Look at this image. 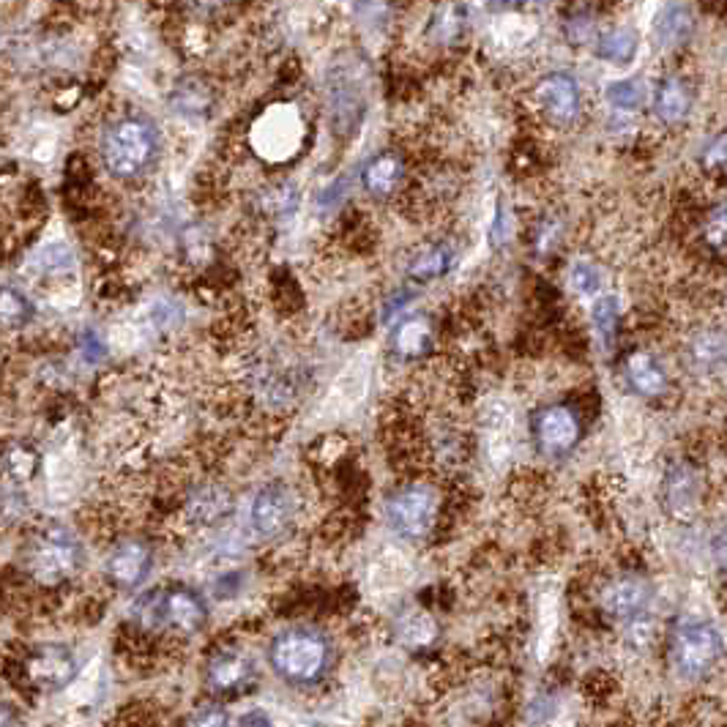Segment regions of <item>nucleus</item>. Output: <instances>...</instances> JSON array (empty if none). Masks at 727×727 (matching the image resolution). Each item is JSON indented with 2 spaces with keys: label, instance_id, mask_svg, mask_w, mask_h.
<instances>
[{
  "label": "nucleus",
  "instance_id": "1",
  "mask_svg": "<svg viewBox=\"0 0 727 727\" xmlns=\"http://www.w3.org/2000/svg\"><path fill=\"white\" fill-rule=\"evenodd\" d=\"M269 664L287 686L309 690L329 679L334 668V643L315 626H291L271 640Z\"/></svg>",
  "mask_w": 727,
  "mask_h": 727
},
{
  "label": "nucleus",
  "instance_id": "2",
  "mask_svg": "<svg viewBox=\"0 0 727 727\" xmlns=\"http://www.w3.org/2000/svg\"><path fill=\"white\" fill-rule=\"evenodd\" d=\"M132 621L143 632H154V635L173 632V635L192 637L208 624V604L200 591L173 582V586L143 593L132 607Z\"/></svg>",
  "mask_w": 727,
  "mask_h": 727
},
{
  "label": "nucleus",
  "instance_id": "3",
  "mask_svg": "<svg viewBox=\"0 0 727 727\" xmlns=\"http://www.w3.org/2000/svg\"><path fill=\"white\" fill-rule=\"evenodd\" d=\"M725 637L717 624L703 618H681L668 637V662L684 681H703L723 664Z\"/></svg>",
  "mask_w": 727,
  "mask_h": 727
},
{
  "label": "nucleus",
  "instance_id": "4",
  "mask_svg": "<svg viewBox=\"0 0 727 727\" xmlns=\"http://www.w3.org/2000/svg\"><path fill=\"white\" fill-rule=\"evenodd\" d=\"M102 162L115 179H137L159 154V135L146 118H121L107 126L99 143Z\"/></svg>",
  "mask_w": 727,
  "mask_h": 727
},
{
  "label": "nucleus",
  "instance_id": "5",
  "mask_svg": "<svg viewBox=\"0 0 727 727\" xmlns=\"http://www.w3.org/2000/svg\"><path fill=\"white\" fill-rule=\"evenodd\" d=\"M80 673L77 654L64 643H38L14 659V681L33 695H55Z\"/></svg>",
  "mask_w": 727,
  "mask_h": 727
},
{
  "label": "nucleus",
  "instance_id": "6",
  "mask_svg": "<svg viewBox=\"0 0 727 727\" xmlns=\"http://www.w3.org/2000/svg\"><path fill=\"white\" fill-rule=\"evenodd\" d=\"M82 566V547L69 531L49 529L25 549V571L42 586H60Z\"/></svg>",
  "mask_w": 727,
  "mask_h": 727
},
{
  "label": "nucleus",
  "instance_id": "7",
  "mask_svg": "<svg viewBox=\"0 0 727 727\" xmlns=\"http://www.w3.org/2000/svg\"><path fill=\"white\" fill-rule=\"evenodd\" d=\"M438 492L430 485H408L394 492L386 503L388 529L402 539H424L438 520Z\"/></svg>",
  "mask_w": 727,
  "mask_h": 727
},
{
  "label": "nucleus",
  "instance_id": "8",
  "mask_svg": "<svg viewBox=\"0 0 727 727\" xmlns=\"http://www.w3.org/2000/svg\"><path fill=\"white\" fill-rule=\"evenodd\" d=\"M304 140V121L291 104H274L258 118L252 129V146L260 157L280 162L296 154Z\"/></svg>",
  "mask_w": 727,
  "mask_h": 727
},
{
  "label": "nucleus",
  "instance_id": "9",
  "mask_svg": "<svg viewBox=\"0 0 727 727\" xmlns=\"http://www.w3.org/2000/svg\"><path fill=\"white\" fill-rule=\"evenodd\" d=\"M203 684L216 701H232V697L249 695L258 684V675H254V664L249 662L247 654H241L238 648H214L205 657Z\"/></svg>",
  "mask_w": 727,
  "mask_h": 727
},
{
  "label": "nucleus",
  "instance_id": "10",
  "mask_svg": "<svg viewBox=\"0 0 727 727\" xmlns=\"http://www.w3.org/2000/svg\"><path fill=\"white\" fill-rule=\"evenodd\" d=\"M531 432H534V441L542 454H547V457H564V454H569L571 448L580 443L582 424L580 416L571 408H566V405H549V408H542L539 413L534 416Z\"/></svg>",
  "mask_w": 727,
  "mask_h": 727
},
{
  "label": "nucleus",
  "instance_id": "11",
  "mask_svg": "<svg viewBox=\"0 0 727 727\" xmlns=\"http://www.w3.org/2000/svg\"><path fill=\"white\" fill-rule=\"evenodd\" d=\"M154 566V547L146 539H121L104 560V577L118 591H135Z\"/></svg>",
  "mask_w": 727,
  "mask_h": 727
},
{
  "label": "nucleus",
  "instance_id": "12",
  "mask_svg": "<svg viewBox=\"0 0 727 727\" xmlns=\"http://www.w3.org/2000/svg\"><path fill=\"white\" fill-rule=\"evenodd\" d=\"M654 588L643 575H618L599 593V610L613 621H637L651 604Z\"/></svg>",
  "mask_w": 727,
  "mask_h": 727
},
{
  "label": "nucleus",
  "instance_id": "13",
  "mask_svg": "<svg viewBox=\"0 0 727 727\" xmlns=\"http://www.w3.org/2000/svg\"><path fill=\"white\" fill-rule=\"evenodd\" d=\"M293 496L282 485H265L249 503V525L260 539H274L291 525Z\"/></svg>",
  "mask_w": 727,
  "mask_h": 727
},
{
  "label": "nucleus",
  "instance_id": "14",
  "mask_svg": "<svg viewBox=\"0 0 727 727\" xmlns=\"http://www.w3.org/2000/svg\"><path fill=\"white\" fill-rule=\"evenodd\" d=\"M536 99L545 107L549 118L560 121V124H569L580 113V86L571 75L566 71H553L545 80L536 86Z\"/></svg>",
  "mask_w": 727,
  "mask_h": 727
},
{
  "label": "nucleus",
  "instance_id": "15",
  "mask_svg": "<svg viewBox=\"0 0 727 727\" xmlns=\"http://www.w3.org/2000/svg\"><path fill=\"white\" fill-rule=\"evenodd\" d=\"M391 632L394 637H397V643H402V646L413 654L430 651L438 643V637H441V626H438L435 615L421 607L399 610V613L394 615Z\"/></svg>",
  "mask_w": 727,
  "mask_h": 727
},
{
  "label": "nucleus",
  "instance_id": "16",
  "mask_svg": "<svg viewBox=\"0 0 727 727\" xmlns=\"http://www.w3.org/2000/svg\"><path fill=\"white\" fill-rule=\"evenodd\" d=\"M701 503V479L690 465H675L664 479V507L673 518L690 520Z\"/></svg>",
  "mask_w": 727,
  "mask_h": 727
},
{
  "label": "nucleus",
  "instance_id": "17",
  "mask_svg": "<svg viewBox=\"0 0 727 727\" xmlns=\"http://www.w3.org/2000/svg\"><path fill=\"white\" fill-rule=\"evenodd\" d=\"M692 102H695L692 88L681 77H664L657 88V96H654V115L662 124L675 126L692 113Z\"/></svg>",
  "mask_w": 727,
  "mask_h": 727
},
{
  "label": "nucleus",
  "instance_id": "18",
  "mask_svg": "<svg viewBox=\"0 0 727 727\" xmlns=\"http://www.w3.org/2000/svg\"><path fill=\"white\" fill-rule=\"evenodd\" d=\"M626 383L632 391L643 394V397H659L668 388V372L664 366L651 356V353H632L626 359Z\"/></svg>",
  "mask_w": 727,
  "mask_h": 727
},
{
  "label": "nucleus",
  "instance_id": "19",
  "mask_svg": "<svg viewBox=\"0 0 727 727\" xmlns=\"http://www.w3.org/2000/svg\"><path fill=\"white\" fill-rule=\"evenodd\" d=\"M402 175H405L402 159H399L397 154L386 151V154H377L375 159L366 162L362 181H364V189L370 194H375V197H388V194L399 186Z\"/></svg>",
  "mask_w": 727,
  "mask_h": 727
},
{
  "label": "nucleus",
  "instance_id": "20",
  "mask_svg": "<svg viewBox=\"0 0 727 727\" xmlns=\"http://www.w3.org/2000/svg\"><path fill=\"white\" fill-rule=\"evenodd\" d=\"M695 31V16H692L690 5L670 3L664 5L654 22V33H657V44L662 47H679Z\"/></svg>",
  "mask_w": 727,
  "mask_h": 727
},
{
  "label": "nucleus",
  "instance_id": "21",
  "mask_svg": "<svg viewBox=\"0 0 727 727\" xmlns=\"http://www.w3.org/2000/svg\"><path fill=\"white\" fill-rule=\"evenodd\" d=\"M432 342V326L424 315H413V318H405L394 326L391 331V345L399 356H421V353L430 348Z\"/></svg>",
  "mask_w": 727,
  "mask_h": 727
},
{
  "label": "nucleus",
  "instance_id": "22",
  "mask_svg": "<svg viewBox=\"0 0 727 727\" xmlns=\"http://www.w3.org/2000/svg\"><path fill=\"white\" fill-rule=\"evenodd\" d=\"M637 44H640L637 31H632V27H613V31H607L599 36L597 58L607 60V64H615V66H626L635 60Z\"/></svg>",
  "mask_w": 727,
  "mask_h": 727
},
{
  "label": "nucleus",
  "instance_id": "23",
  "mask_svg": "<svg viewBox=\"0 0 727 727\" xmlns=\"http://www.w3.org/2000/svg\"><path fill=\"white\" fill-rule=\"evenodd\" d=\"M452 263H454V254L448 252L446 247H430L410 260L408 274L413 276L416 282H432V280H441L443 274H448Z\"/></svg>",
  "mask_w": 727,
  "mask_h": 727
},
{
  "label": "nucleus",
  "instance_id": "24",
  "mask_svg": "<svg viewBox=\"0 0 727 727\" xmlns=\"http://www.w3.org/2000/svg\"><path fill=\"white\" fill-rule=\"evenodd\" d=\"M230 512V498L221 487H205L194 496L192 501V518L200 520L203 525H214L219 523L225 514Z\"/></svg>",
  "mask_w": 727,
  "mask_h": 727
},
{
  "label": "nucleus",
  "instance_id": "25",
  "mask_svg": "<svg viewBox=\"0 0 727 727\" xmlns=\"http://www.w3.org/2000/svg\"><path fill=\"white\" fill-rule=\"evenodd\" d=\"M593 326H597L599 337H602L604 345H613L615 334H618V298L615 296H604L593 304L591 309Z\"/></svg>",
  "mask_w": 727,
  "mask_h": 727
},
{
  "label": "nucleus",
  "instance_id": "26",
  "mask_svg": "<svg viewBox=\"0 0 727 727\" xmlns=\"http://www.w3.org/2000/svg\"><path fill=\"white\" fill-rule=\"evenodd\" d=\"M0 315H3L5 329H20L27 320L33 318V307L20 291L14 287H3V304H0Z\"/></svg>",
  "mask_w": 727,
  "mask_h": 727
},
{
  "label": "nucleus",
  "instance_id": "27",
  "mask_svg": "<svg viewBox=\"0 0 727 727\" xmlns=\"http://www.w3.org/2000/svg\"><path fill=\"white\" fill-rule=\"evenodd\" d=\"M36 465H38L36 454H33L27 446H22V443H16V446H11L9 452H5V470H9L16 481L36 474Z\"/></svg>",
  "mask_w": 727,
  "mask_h": 727
},
{
  "label": "nucleus",
  "instance_id": "28",
  "mask_svg": "<svg viewBox=\"0 0 727 727\" xmlns=\"http://www.w3.org/2000/svg\"><path fill=\"white\" fill-rule=\"evenodd\" d=\"M604 99H607L610 107L615 110H635L637 104H640V88L632 80L610 82L607 91H604Z\"/></svg>",
  "mask_w": 727,
  "mask_h": 727
},
{
  "label": "nucleus",
  "instance_id": "29",
  "mask_svg": "<svg viewBox=\"0 0 727 727\" xmlns=\"http://www.w3.org/2000/svg\"><path fill=\"white\" fill-rule=\"evenodd\" d=\"M703 236H706L708 247L727 249V205H717V208L708 214Z\"/></svg>",
  "mask_w": 727,
  "mask_h": 727
},
{
  "label": "nucleus",
  "instance_id": "30",
  "mask_svg": "<svg viewBox=\"0 0 727 727\" xmlns=\"http://www.w3.org/2000/svg\"><path fill=\"white\" fill-rule=\"evenodd\" d=\"M571 282H575V287L582 296H593V293L599 291V285H602V274H599V269L593 263L580 260V263H575V269H571Z\"/></svg>",
  "mask_w": 727,
  "mask_h": 727
},
{
  "label": "nucleus",
  "instance_id": "31",
  "mask_svg": "<svg viewBox=\"0 0 727 727\" xmlns=\"http://www.w3.org/2000/svg\"><path fill=\"white\" fill-rule=\"evenodd\" d=\"M701 162H703V168L712 170V173L714 170L727 168V129L719 132V135L708 143L706 151H703V157H701Z\"/></svg>",
  "mask_w": 727,
  "mask_h": 727
},
{
  "label": "nucleus",
  "instance_id": "32",
  "mask_svg": "<svg viewBox=\"0 0 727 727\" xmlns=\"http://www.w3.org/2000/svg\"><path fill=\"white\" fill-rule=\"evenodd\" d=\"M189 727H230V714L219 703H208V706H203L194 714Z\"/></svg>",
  "mask_w": 727,
  "mask_h": 727
},
{
  "label": "nucleus",
  "instance_id": "33",
  "mask_svg": "<svg viewBox=\"0 0 727 727\" xmlns=\"http://www.w3.org/2000/svg\"><path fill=\"white\" fill-rule=\"evenodd\" d=\"M104 353H107V351H104L102 342L96 340V334H93V331H88V334L82 337V356L91 359V362H99Z\"/></svg>",
  "mask_w": 727,
  "mask_h": 727
},
{
  "label": "nucleus",
  "instance_id": "34",
  "mask_svg": "<svg viewBox=\"0 0 727 727\" xmlns=\"http://www.w3.org/2000/svg\"><path fill=\"white\" fill-rule=\"evenodd\" d=\"M238 727H274V725H271L269 714L260 712V708H254V712H247L238 717Z\"/></svg>",
  "mask_w": 727,
  "mask_h": 727
}]
</instances>
